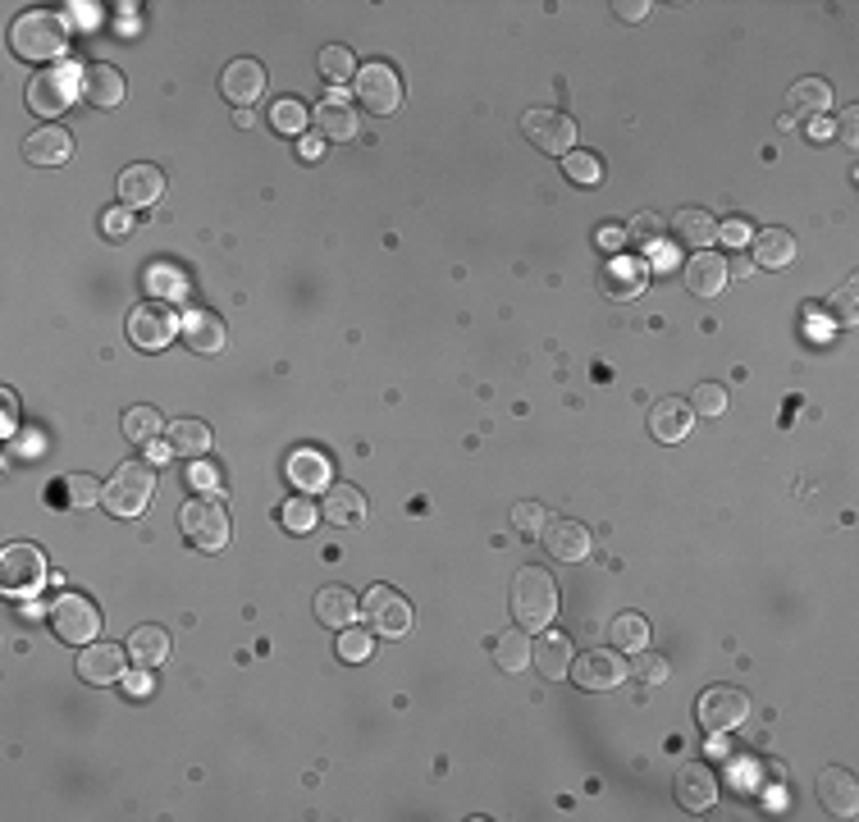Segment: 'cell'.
<instances>
[{"label": "cell", "instance_id": "cell-1", "mask_svg": "<svg viewBox=\"0 0 859 822\" xmlns=\"http://www.w3.org/2000/svg\"><path fill=\"white\" fill-rule=\"evenodd\" d=\"M513 617L521 631H548L558 617V585L544 567H521L513 576Z\"/></svg>", "mask_w": 859, "mask_h": 822}, {"label": "cell", "instance_id": "cell-2", "mask_svg": "<svg viewBox=\"0 0 859 822\" xmlns=\"http://www.w3.org/2000/svg\"><path fill=\"white\" fill-rule=\"evenodd\" d=\"M10 41H14V55L24 60H55L70 47V18L60 10H28L14 18Z\"/></svg>", "mask_w": 859, "mask_h": 822}, {"label": "cell", "instance_id": "cell-3", "mask_svg": "<svg viewBox=\"0 0 859 822\" xmlns=\"http://www.w3.org/2000/svg\"><path fill=\"white\" fill-rule=\"evenodd\" d=\"M151 494H156V471H151V461H124L119 471L105 480V498L101 503H105L110 517L134 521V517L147 513Z\"/></svg>", "mask_w": 859, "mask_h": 822}, {"label": "cell", "instance_id": "cell-4", "mask_svg": "<svg viewBox=\"0 0 859 822\" xmlns=\"http://www.w3.org/2000/svg\"><path fill=\"white\" fill-rule=\"evenodd\" d=\"M83 97V69H64V64H55V69H41L33 83H28V110L41 119H55L64 115L74 101Z\"/></svg>", "mask_w": 859, "mask_h": 822}, {"label": "cell", "instance_id": "cell-5", "mask_svg": "<svg viewBox=\"0 0 859 822\" xmlns=\"http://www.w3.org/2000/svg\"><path fill=\"white\" fill-rule=\"evenodd\" d=\"M179 526H184L188 544H197L202 553H219L229 544V513H225V503H219L215 494H202V498L184 503Z\"/></svg>", "mask_w": 859, "mask_h": 822}, {"label": "cell", "instance_id": "cell-6", "mask_svg": "<svg viewBox=\"0 0 859 822\" xmlns=\"http://www.w3.org/2000/svg\"><path fill=\"white\" fill-rule=\"evenodd\" d=\"M47 621L64 644H92L101 631V608L87 594H60L47 608Z\"/></svg>", "mask_w": 859, "mask_h": 822}, {"label": "cell", "instance_id": "cell-7", "mask_svg": "<svg viewBox=\"0 0 859 822\" xmlns=\"http://www.w3.org/2000/svg\"><path fill=\"white\" fill-rule=\"evenodd\" d=\"M47 581V558L37 544H10L0 553V590L10 598H33Z\"/></svg>", "mask_w": 859, "mask_h": 822}, {"label": "cell", "instance_id": "cell-8", "mask_svg": "<svg viewBox=\"0 0 859 822\" xmlns=\"http://www.w3.org/2000/svg\"><path fill=\"white\" fill-rule=\"evenodd\" d=\"M521 138L544 155H567V151H577V119L563 115V110H526Z\"/></svg>", "mask_w": 859, "mask_h": 822}, {"label": "cell", "instance_id": "cell-9", "mask_svg": "<svg viewBox=\"0 0 859 822\" xmlns=\"http://www.w3.org/2000/svg\"><path fill=\"white\" fill-rule=\"evenodd\" d=\"M174 329H184L179 316H174V306L151 298V302H138L134 316H128V339H134V347L142 352H161L174 343Z\"/></svg>", "mask_w": 859, "mask_h": 822}, {"label": "cell", "instance_id": "cell-10", "mask_svg": "<svg viewBox=\"0 0 859 822\" xmlns=\"http://www.w3.org/2000/svg\"><path fill=\"white\" fill-rule=\"evenodd\" d=\"M362 617H366V627L376 631V635H389V640H399V635H407L412 631V604L403 594H393L389 585H376V590H366V598H362Z\"/></svg>", "mask_w": 859, "mask_h": 822}, {"label": "cell", "instance_id": "cell-11", "mask_svg": "<svg viewBox=\"0 0 859 822\" xmlns=\"http://www.w3.org/2000/svg\"><path fill=\"white\" fill-rule=\"evenodd\" d=\"M352 87H357V101L370 110V115H393V110L403 105V83L389 64H362Z\"/></svg>", "mask_w": 859, "mask_h": 822}, {"label": "cell", "instance_id": "cell-12", "mask_svg": "<svg viewBox=\"0 0 859 822\" xmlns=\"http://www.w3.org/2000/svg\"><path fill=\"white\" fill-rule=\"evenodd\" d=\"M695 713H699V726L704 731L722 736V731H732V726H741L745 718H750V699H745L741 691H732V685H713V691L699 695Z\"/></svg>", "mask_w": 859, "mask_h": 822}, {"label": "cell", "instance_id": "cell-13", "mask_svg": "<svg viewBox=\"0 0 859 822\" xmlns=\"http://www.w3.org/2000/svg\"><path fill=\"white\" fill-rule=\"evenodd\" d=\"M567 672L577 676V685H581V691H590V695L618 691V685L631 676V668H627V662L612 654V649H590V654H581L577 662H571Z\"/></svg>", "mask_w": 859, "mask_h": 822}, {"label": "cell", "instance_id": "cell-14", "mask_svg": "<svg viewBox=\"0 0 859 822\" xmlns=\"http://www.w3.org/2000/svg\"><path fill=\"white\" fill-rule=\"evenodd\" d=\"M540 535H544L548 558H558V562H581V558H590V530H585L581 521H571V517H548Z\"/></svg>", "mask_w": 859, "mask_h": 822}, {"label": "cell", "instance_id": "cell-15", "mask_svg": "<svg viewBox=\"0 0 859 822\" xmlns=\"http://www.w3.org/2000/svg\"><path fill=\"white\" fill-rule=\"evenodd\" d=\"M219 92H225L233 105H242V110H252V101L266 92V69H261V60H229L225 64V74H219Z\"/></svg>", "mask_w": 859, "mask_h": 822}, {"label": "cell", "instance_id": "cell-16", "mask_svg": "<svg viewBox=\"0 0 859 822\" xmlns=\"http://www.w3.org/2000/svg\"><path fill=\"white\" fill-rule=\"evenodd\" d=\"M124 662H128V649H119V644H87V649L78 654V676L87 685H115L124 676Z\"/></svg>", "mask_w": 859, "mask_h": 822}, {"label": "cell", "instance_id": "cell-17", "mask_svg": "<svg viewBox=\"0 0 859 822\" xmlns=\"http://www.w3.org/2000/svg\"><path fill=\"white\" fill-rule=\"evenodd\" d=\"M713 799H718V776L704 768V763H686V768L677 772V805L686 809V813L713 809Z\"/></svg>", "mask_w": 859, "mask_h": 822}, {"label": "cell", "instance_id": "cell-18", "mask_svg": "<svg viewBox=\"0 0 859 822\" xmlns=\"http://www.w3.org/2000/svg\"><path fill=\"white\" fill-rule=\"evenodd\" d=\"M283 476L298 494H320V489H329V457L320 448H298L283 461Z\"/></svg>", "mask_w": 859, "mask_h": 822}, {"label": "cell", "instance_id": "cell-19", "mask_svg": "<svg viewBox=\"0 0 859 822\" xmlns=\"http://www.w3.org/2000/svg\"><path fill=\"white\" fill-rule=\"evenodd\" d=\"M320 513H325V521H329V526L352 530V526H362V521H366V494H362L357 484H329V489H325Z\"/></svg>", "mask_w": 859, "mask_h": 822}, {"label": "cell", "instance_id": "cell-20", "mask_svg": "<svg viewBox=\"0 0 859 822\" xmlns=\"http://www.w3.org/2000/svg\"><path fill=\"white\" fill-rule=\"evenodd\" d=\"M727 279L732 275H727V261L718 252H695L686 261V293H695V298H722Z\"/></svg>", "mask_w": 859, "mask_h": 822}, {"label": "cell", "instance_id": "cell-21", "mask_svg": "<svg viewBox=\"0 0 859 822\" xmlns=\"http://www.w3.org/2000/svg\"><path fill=\"white\" fill-rule=\"evenodd\" d=\"M819 805L832 813V818H855V805H859V786L846 768H828L819 776Z\"/></svg>", "mask_w": 859, "mask_h": 822}, {"label": "cell", "instance_id": "cell-22", "mask_svg": "<svg viewBox=\"0 0 859 822\" xmlns=\"http://www.w3.org/2000/svg\"><path fill=\"white\" fill-rule=\"evenodd\" d=\"M83 101L97 105V110H110L124 101V74L115 64H87L83 69Z\"/></svg>", "mask_w": 859, "mask_h": 822}, {"label": "cell", "instance_id": "cell-23", "mask_svg": "<svg viewBox=\"0 0 859 822\" xmlns=\"http://www.w3.org/2000/svg\"><path fill=\"white\" fill-rule=\"evenodd\" d=\"M24 155H28L33 165H64L74 155V138L64 128H55V124L33 128L28 138H24Z\"/></svg>", "mask_w": 859, "mask_h": 822}, {"label": "cell", "instance_id": "cell-24", "mask_svg": "<svg viewBox=\"0 0 859 822\" xmlns=\"http://www.w3.org/2000/svg\"><path fill=\"white\" fill-rule=\"evenodd\" d=\"M165 192V174L156 165H128L119 174V202L124 206H151Z\"/></svg>", "mask_w": 859, "mask_h": 822}, {"label": "cell", "instance_id": "cell-25", "mask_svg": "<svg viewBox=\"0 0 859 822\" xmlns=\"http://www.w3.org/2000/svg\"><path fill=\"white\" fill-rule=\"evenodd\" d=\"M691 420H695V412L681 403V397H664V403H654V412H649V434L658 443H681L691 434Z\"/></svg>", "mask_w": 859, "mask_h": 822}, {"label": "cell", "instance_id": "cell-26", "mask_svg": "<svg viewBox=\"0 0 859 822\" xmlns=\"http://www.w3.org/2000/svg\"><path fill=\"white\" fill-rule=\"evenodd\" d=\"M750 242H755L750 265H759V270H786L796 261V233L791 229H759Z\"/></svg>", "mask_w": 859, "mask_h": 822}, {"label": "cell", "instance_id": "cell-27", "mask_svg": "<svg viewBox=\"0 0 859 822\" xmlns=\"http://www.w3.org/2000/svg\"><path fill=\"white\" fill-rule=\"evenodd\" d=\"M672 233L686 242V248H699V252H709V242L718 238V219L709 215V211H699V206H686V211H677L672 215Z\"/></svg>", "mask_w": 859, "mask_h": 822}, {"label": "cell", "instance_id": "cell-28", "mask_svg": "<svg viewBox=\"0 0 859 822\" xmlns=\"http://www.w3.org/2000/svg\"><path fill=\"white\" fill-rule=\"evenodd\" d=\"M316 617L325 621V627H334V631L352 627V621H357V594L343 590V585H325L316 594Z\"/></svg>", "mask_w": 859, "mask_h": 822}, {"label": "cell", "instance_id": "cell-29", "mask_svg": "<svg viewBox=\"0 0 859 822\" xmlns=\"http://www.w3.org/2000/svg\"><path fill=\"white\" fill-rule=\"evenodd\" d=\"M531 658L540 662V672L548 681H563L571 668V640L563 631H548V635H540V644H531Z\"/></svg>", "mask_w": 859, "mask_h": 822}, {"label": "cell", "instance_id": "cell-30", "mask_svg": "<svg viewBox=\"0 0 859 822\" xmlns=\"http://www.w3.org/2000/svg\"><path fill=\"white\" fill-rule=\"evenodd\" d=\"M786 105H791V115H796V119L823 115V110H832V83H823V78H800V83L786 92Z\"/></svg>", "mask_w": 859, "mask_h": 822}, {"label": "cell", "instance_id": "cell-31", "mask_svg": "<svg viewBox=\"0 0 859 822\" xmlns=\"http://www.w3.org/2000/svg\"><path fill=\"white\" fill-rule=\"evenodd\" d=\"M316 124H320V132H325V138H334V142L357 138V115H352V110H348L343 92H329V97L320 101V110H316Z\"/></svg>", "mask_w": 859, "mask_h": 822}, {"label": "cell", "instance_id": "cell-32", "mask_svg": "<svg viewBox=\"0 0 859 822\" xmlns=\"http://www.w3.org/2000/svg\"><path fill=\"white\" fill-rule=\"evenodd\" d=\"M184 343L192 352H219L225 347V325H219V316H211V311H188L184 316Z\"/></svg>", "mask_w": 859, "mask_h": 822}, {"label": "cell", "instance_id": "cell-33", "mask_svg": "<svg viewBox=\"0 0 859 822\" xmlns=\"http://www.w3.org/2000/svg\"><path fill=\"white\" fill-rule=\"evenodd\" d=\"M128 658H134L138 668H161V662L169 658V631L138 627L134 635H128Z\"/></svg>", "mask_w": 859, "mask_h": 822}, {"label": "cell", "instance_id": "cell-34", "mask_svg": "<svg viewBox=\"0 0 859 822\" xmlns=\"http://www.w3.org/2000/svg\"><path fill=\"white\" fill-rule=\"evenodd\" d=\"M169 448H174V457H202V453H211V426L206 420H174L169 426Z\"/></svg>", "mask_w": 859, "mask_h": 822}, {"label": "cell", "instance_id": "cell-35", "mask_svg": "<svg viewBox=\"0 0 859 822\" xmlns=\"http://www.w3.org/2000/svg\"><path fill=\"white\" fill-rule=\"evenodd\" d=\"M608 635H612V644H618V649H631V654L649 649V621H645L641 612H622V617H612Z\"/></svg>", "mask_w": 859, "mask_h": 822}, {"label": "cell", "instance_id": "cell-36", "mask_svg": "<svg viewBox=\"0 0 859 822\" xmlns=\"http://www.w3.org/2000/svg\"><path fill=\"white\" fill-rule=\"evenodd\" d=\"M494 662L503 672H521V668H531V640H526L521 631H508L498 644H494Z\"/></svg>", "mask_w": 859, "mask_h": 822}, {"label": "cell", "instance_id": "cell-37", "mask_svg": "<svg viewBox=\"0 0 859 822\" xmlns=\"http://www.w3.org/2000/svg\"><path fill=\"white\" fill-rule=\"evenodd\" d=\"M161 434V412L156 407H128L124 412V439H134V443H151Z\"/></svg>", "mask_w": 859, "mask_h": 822}, {"label": "cell", "instance_id": "cell-38", "mask_svg": "<svg viewBox=\"0 0 859 822\" xmlns=\"http://www.w3.org/2000/svg\"><path fill=\"white\" fill-rule=\"evenodd\" d=\"M320 78L325 83H352L357 78V60H352L348 47H325L320 51Z\"/></svg>", "mask_w": 859, "mask_h": 822}, {"label": "cell", "instance_id": "cell-39", "mask_svg": "<svg viewBox=\"0 0 859 822\" xmlns=\"http://www.w3.org/2000/svg\"><path fill=\"white\" fill-rule=\"evenodd\" d=\"M563 174L571 184H599L604 165H599V155H590V151H567L563 155Z\"/></svg>", "mask_w": 859, "mask_h": 822}, {"label": "cell", "instance_id": "cell-40", "mask_svg": "<svg viewBox=\"0 0 859 822\" xmlns=\"http://www.w3.org/2000/svg\"><path fill=\"white\" fill-rule=\"evenodd\" d=\"M64 494H70L74 507H97L105 498V484L97 476H70L64 480Z\"/></svg>", "mask_w": 859, "mask_h": 822}, {"label": "cell", "instance_id": "cell-41", "mask_svg": "<svg viewBox=\"0 0 859 822\" xmlns=\"http://www.w3.org/2000/svg\"><path fill=\"white\" fill-rule=\"evenodd\" d=\"M627 668H631L635 681H645V685H664L668 681V658L664 654L641 649V654H635V662H627Z\"/></svg>", "mask_w": 859, "mask_h": 822}, {"label": "cell", "instance_id": "cell-42", "mask_svg": "<svg viewBox=\"0 0 859 822\" xmlns=\"http://www.w3.org/2000/svg\"><path fill=\"white\" fill-rule=\"evenodd\" d=\"M691 412H695V416H722V412H727V389H722V384H695Z\"/></svg>", "mask_w": 859, "mask_h": 822}, {"label": "cell", "instance_id": "cell-43", "mask_svg": "<svg viewBox=\"0 0 859 822\" xmlns=\"http://www.w3.org/2000/svg\"><path fill=\"white\" fill-rule=\"evenodd\" d=\"M270 124H275V132H302V124H306V110H302V101H275V110H270Z\"/></svg>", "mask_w": 859, "mask_h": 822}, {"label": "cell", "instance_id": "cell-44", "mask_svg": "<svg viewBox=\"0 0 859 822\" xmlns=\"http://www.w3.org/2000/svg\"><path fill=\"white\" fill-rule=\"evenodd\" d=\"M320 517H316V507L306 503V498H289L283 503V526L293 530V535H306V530H312Z\"/></svg>", "mask_w": 859, "mask_h": 822}, {"label": "cell", "instance_id": "cell-45", "mask_svg": "<svg viewBox=\"0 0 859 822\" xmlns=\"http://www.w3.org/2000/svg\"><path fill=\"white\" fill-rule=\"evenodd\" d=\"M658 233H664V219H658L654 211H641V215H635L631 225H627V238H631V242H641V248L658 242Z\"/></svg>", "mask_w": 859, "mask_h": 822}, {"label": "cell", "instance_id": "cell-46", "mask_svg": "<svg viewBox=\"0 0 859 822\" xmlns=\"http://www.w3.org/2000/svg\"><path fill=\"white\" fill-rule=\"evenodd\" d=\"M641 283V265L635 261H612V270L604 275V288H618V293H635Z\"/></svg>", "mask_w": 859, "mask_h": 822}, {"label": "cell", "instance_id": "cell-47", "mask_svg": "<svg viewBox=\"0 0 859 822\" xmlns=\"http://www.w3.org/2000/svg\"><path fill=\"white\" fill-rule=\"evenodd\" d=\"M544 521H548V513H544L540 503H517L513 507V526L521 530V535H540Z\"/></svg>", "mask_w": 859, "mask_h": 822}, {"label": "cell", "instance_id": "cell-48", "mask_svg": "<svg viewBox=\"0 0 859 822\" xmlns=\"http://www.w3.org/2000/svg\"><path fill=\"white\" fill-rule=\"evenodd\" d=\"M366 654H370V635H366V631H343V635H339V658L362 662Z\"/></svg>", "mask_w": 859, "mask_h": 822}, {"label": "cell", "instance_id": "cell-49", "mask_svg": "<svg viewBox=\"0 0 859 822\" xmlns=\"http://www.w3.org/2000/svg\"><path fill=\"white\" fill-rule=\"evenodd\" d=\"M188 484L197 489V494H215V489H219V471H215V466H206V461H197L192 471H188Z\"/></svg>", "mask_w": 859, "mask_h": 822}, {"label": "cell", "instance_id": "cell-50", "mask_svg": "<svg viewBox=\"0 0 859 822\" xmlns=\"http://www.w3.org/2000/svg\"><path fill=\"white\" fill-rule=\"evenodd\" d=\"M718 238L741 248V242H750V225H745V219H727V225H718Z\"/></svg>", "mask_w": 859, "mask_h": 822}, {"label": "cell", "instance_id": "cell-51", "mask_svg": "<svg viewBox=\"0 0 859 822\" xmlns=\"http://www.w3.org/2000/svg\"><path fill=\"white\" fill-rule=\"evenodd\" d=\"M612 10H618V18H627V24H641V18H649L654 5H645V0H618Z\"/></svg>", "mask_w": 859, "mask_h": 822}, {"label": "cell", "instance_id": "cell-52", "mask_svg": "<svg viewBox=\"0 0 859 822\" xmlns=\"http://www.w3.org/2000/svg\"><path fill=\"white\" fill-rule=\"evenodd\" d=\"M836 316H842L846 325H855V283H846L842 293H836Z\"/></svg>", "mask_w": 859, "mask_h": 822}, {"label": "cell", "instance_id": "cell-53", "mask_svg": "<svg viewBox=\"0 0 859 822\" xmlns=\"http://www.w3.org/2000/svg\"><path fill=\"white\" fill-rule=\"evenodd\" d=\"M105 233H110V238H124V233H128V206H119V211L105 215Z\"/></svg>", "mask_w": 859, "mask_h": 822}, {"label": "cell", "instance_id": "cell-54", "mask_svg": "<svg viewBox=\"0 0 859 822\" xmlns=\"http://www.w3.org/2000/svg\"><path fill=\"white\" fill-rule=\"evenodd\" d=\"M124 685H128V695H147V691H151L147 668H142V672H128V676H124Z\"/></svg>", "mask_w": 859, "mask_h": 822}, {"label": "cell", "instance_id": "cell-55", "mask_svg": "<svg viewBox=\"0 0 859 822\" xmlns=\"http://www.w3.org/2000/svg\"><path fill=\"white\" fill-rule=\"evenodd\" d=\"M855 119H859V110L850 105L846 115H842V138H846V142H855V138H859V124H855Z\"/></svg>", "mask_w": 859, "mask_h": 822}, {"label": "cell", "instance_id": "cell-56", "mask_svg": "<svg viewBox=\"0 0 859 822\" xmlns=\"http://www.w3.org/2000/svg\"><path fill=\"white\" fill-rule=\"evenodd\" d=\"M0 397H5V434H10V430H14V420H18V397H14V389H5Z\"/></svg>", "mask_w": 859, "mask_h": 822}, {"label": "cell", "instance_id": "cell-57", "mask_svg": "<svg viewBox=\"0 0 859 822\" xmlns=\"http://www.w3.org/2000/svg\"><path fill=\"white\" fill-rule=\"evenodd\" d=\"M320 155H325L320 138H302V161H320Z\"/></svg>", "mask_w": 859, "mask_h": 822}, {"label": "cell", "instance_id": "cell-58", "mask_svg": "<svg viewBox=\"0 0 859 822\" xmlns=\"http://www.w3.org/2000/svg\"><path fill=\"white\" fill-rule=\"evenodd\" d=\"M622 238H627V233H622L618 225H604V233H599V242H604V248H618Z\"/></svg>", "mask_w": 859, "mask_h": 822}, {"label": "cell", "instance_id": "cell-59", "mask_svg": "<svg viewBox=\"0 0 859 822\" xmlns=\"http://www.w3.org/2000/svg\"><path fill=\"white\" fill-rule=\"evenodd\" d=\"M147 448H151V461H165V457L174 453V448H169V439H165V443H161V439H151Z\"/></svg>", "mask_w": 859, "mask_h": 822}]
</instances>
